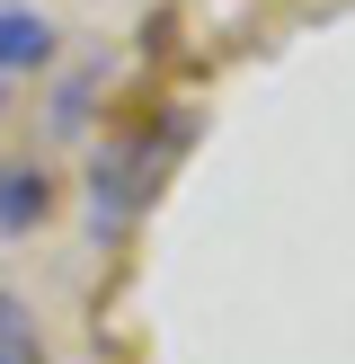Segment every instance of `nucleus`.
<instances>
[{
    "instance_id": "nucleus-1",
    "label": "nucleus",
    "mask_w": 355,
    "mask_h": 364,
    "mask_svg": "<svg viewBox=\"0 0 355 364\" xmlns=\"http://www.w3.org/2000/svg\"><path fill=\"white\" fill-rule=\"evenodd\" d=\"M187 151V124H151V134H124L98 151V169H89V223L116 240L124 223H133L142 205L160 196V178H169V160Z\"/></svg>"
},
{
    "instance_id": "nucleus-2",
    "label": "nucleus",
    "mask_w": 355,
    "mask_h": 364,
    "mask_svg": "<svg viewBox=\"0 0 355 364\" xmlns=\"http://www.w3.org/2000/svg\"><path fill=\"white\" fill-rule=\"evenodd\" d=\"M53 63V27L36 9H18V0H0V80L9 71H45Z\"/></svg>"
},
{
    "instance_id": "nucleus-3",
    "label": "nucleus",
    "mask_w": 355,
    "mask_h": 364,
    "mask_svg": "<svg viewBox=\"0 0 355 364\" xmlns=\"http://www.w3.org/2000/svg\"><path fill=\"white\" fill-rule=\"evenodd\" d=\"M45 205H53V178L45 169H0V231L45 223Z\"/></svg>"
},
{
    "instance_id": "nucleus-4",
    "label": "nucleus",
    "mask_w": 355,
    "mask_h": 364,
    "mask_svg": "<svg viewBox=\"0 0 355 364\" xmlns=\"http://www.w3.org/2000/svg\"><path fill=\"white\" fill-rule=\"evenodd\" d=\"M0 364H45V347H36V311L0 284Z\"/></svg>"
}]
</instances>
